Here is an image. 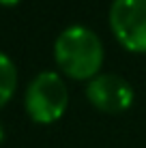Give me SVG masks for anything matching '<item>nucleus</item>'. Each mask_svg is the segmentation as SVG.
Listing matches in <instances>:
<instances>
[{"label":"nucleus","mask_w":146,"mask_h":148,"mask_svg":"<svg viewBox=\"0 0 146 148\" xmlns=\"http://www.w3.org/2000/svg\"><path fill=\"white\" fill-rule=\"evenodd\" d=\"M26 112L37 122H52L62 116L69 103L67 84L56 71H41L26 90Z\"/></svg>","instance_id":"obj_2"},{"label":"nucleus","mask_w":146,"mask_h":148,"mask_svg":"<svg viewBox=\"0 0 146 148\" xmlns=\"http://www.w3.org/2000/svg\"><path fill=\"white\" fill-rule=\"evenodd\" d=\"M54 56L58 67L75 79L93 77L101 69L103 45L95 30L82 24L64 28L54 43Z\"/></svg>","instance_id":"obj_1"},{"label":"nucleus","mask_w":146,"mask_h":148,"mask_svg":"<svg viewBox=\"0 0 146 148\" xmlns=\"http://www.w3.org/2000/svg\"><path fill=\"white\" fill-rule=\"evenodd\" d=\"M2 137H4V129H2V122H0V142H2Z\"/></svg>","instance_id":"obj_7"},{"label":"nucleus","mask_w":146,"mask_h":148,"mask_svg":"<svg viewBox=\"0 0 146 148\" xmlns=\"http://www.w3.org/2000/svg\"><path fill=\"white\" fill-rule=\"evenodd\" d=\"M17 86V69L13 60L4 52H0V105H4Z\"/></svg>","instance_id":"obj_5"},{"label":"nucleus","mask_w":146,"mask_h":148,"mask_svg":"<svg viewBox=\"0 0 146 148\" xmlns=\"http://www.w3.org/2000/svg\"><path fill=\"white\" fill-rule=\"evenodd\" d=\"M86 95L90 99V103L95 108L103 110V112H123L131 105L133 101V88L125 77L114 73H101L95 75L88 82Z\"/></svg>","instance_id":"obj_4"},{"label":"nucleus","mask_w":146,"mask_h":148,"mask_svg":"<svg viewBox=\"0 0 146 148\" xmlns=\"http://www.w3.org/2000/svg\"><path fill=\"white\" fill-rule=\"evenodd\" d=\"M0 2H2V4H15L17 0H0Z\"/></svg>","instance_id":"obj_6"},{"label":"nucleus","mask_w":146,"mask_h":148,"mask_svg":"<svg viewBox=\"0 0 146 148\" xmlns=\"http://www.w3.org/2000/svg\"><path fill=\"white\" fill-rule=\"evenodd\" d=\"M110 26L127 49L146 52V0H112Z\"/></svg>","instance_id":"obj_3"}]
</instances>
